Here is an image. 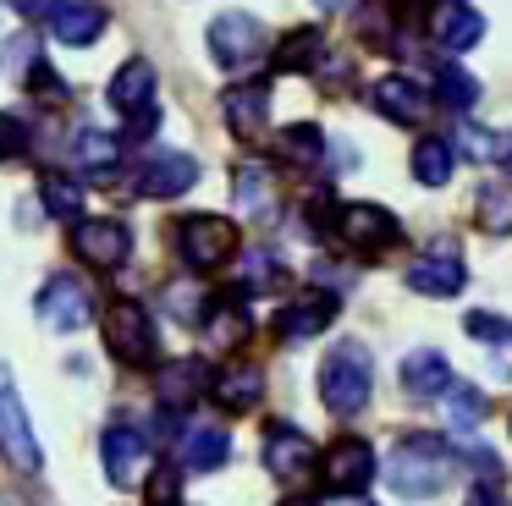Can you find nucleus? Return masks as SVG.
<instances>
[{
	"mask_svg": "<svg viewBox=\"0 0 512 506\" xmlns=\"http://www.w3.org/2000/svg\"><path fill=\"white\" fill-rule=\"evenodd\" d=\"M452 468H457V457L441 435H402L386 457L391 490L408 495V501H424V495L446 490V484H452Z\"/></svg>",
	"mask_w": 512,
	"mask_h": 506,
	"instance_id": "nucleus-1",
	"label": "nucleus"
},
{
	"mask_svg": "<svg viewBox=\"0 0 512 506\" xmlns=\"http://www.w3.org/2000/svg\"><path fill=\"white\" fill-rule=\"evenodd\" d=\"M369 391H375V358H369L364 341H336L331 358L320 363V402L336 418L364 413Z\"/></svg>",
	"mask_w": 512,
	"mask_h": 506,
	"instance_id": "nucleus-2",
	"label": "nucleus"
},
{
	"mask_svg": "<svg viewBox=\"0 0 512 506\" xmlns=\"http://www.w3.org/2000/svg\"><path fill=\"white\" fill-rule=\"evenodd\" d=\"M105 347L127 363V369H149L160 358V336H155V319H149L144 303L133 297H116L105 308Z\"/></svg>",
	"mask_w": 512,
	"mask_h": 506,
	"instance_id": "nucleus-3",
	"label": "nucleus"
},
{
	"mask_svg": "<svg viewBox=\"0 0 512 506\" xmlns=\"http://www.w3.org/2000/svg\"><path fill=\"white\" fill-rule=\"evenodd\" d=\"M177 253L188 270H221L237 259V226L226 215H188L177 226Z\"/></svg>",
	"mask_w": 512,
	"mask_h": 506,
	"instance_id": "nucleus-4",
	"label": "nucleus"
},
{
	"mask_svg": "<svg viewBox=\"0 0 512 506\" xmlns=\"http://www.w3.org/2000/svg\"><path fill=\"white\" fill-rule=\"evenodd\" d=\"M331 231H336V242H347V248H358V253H386L402 242L397 215L380 209V204H336Z\"/></svg>",
	"mask_w": 512,
	"mask_h": 506,
	"instance_id": "nucleus-5",
	"label": "nucleus"
},
{
	"mask_svg": "<svg viewBox=\"0 0 512 506\" xmlns=\"http://www.w3.org/2000/svg\"><path fill=\"white\" fill-rule=\"evenodd\" d=\"M0 457L12 462L17 473H39V440L28 429V413H23V396H17L12 374L0 369Z\"/></svg>",
	"mask_w": 512,
	"mask_h": 506,
	"instance_id": "nucleus-6",
	"label": "nucleus"
},
{
	"mask_svg": "<svg viewBox=\"0 0 512 506\" xmlns=\"http://www.w3.org/2000/svg\"><path fill=\"white\" fill-rule=\"evenodd\" d=\"M210 55L226 72H243V66H254L265 55V28L248 11H226V17L210 22Z\"/></svg>",
	"mask_w": 512,
	"mask_h": 506,
	"instance_id": "nucleus-7",
	"label": "nucleus"
},
{
	"mask_svg": "<svg viewBox=\"0 0 512 506\" xmlns=\"http://www.w3.org/2000/svg\"><path fill=\"white\" fill-rule=\"evenodd\" d=\"M34 314L45 319L50 330L72 336V330H83V325H89L94 297H89V286H83L78 275H50V281H45V292L34 297Z\"/></svg>",
	"mask_w": 512,
	"mask_h": 506,
	"instance_id": "nucleus-8",
	"label": "nucleus"
},
{
	"mask_svg": "<svg viewBox=\"0 0 512 506\" xmlns=\"http://www.w3.org/2000/svg\"><path fill=\"white\" fill-rule=\"evenodd\" d=\"M72 253L89 259L94 270H116V264H127V253H133V231H127L122 220H78V226H72Z\"/></svg>",
	"mask_w": 512,
	"mask_h": 506,
	"instance_id": "nucleus-9",
	"label": "nucleus"
},
{
	"mask_svg": "<svg viewBox=\"0 0 512 506\" xmlns=\"http://www.w3.org/2000/svg\"><path fill=\"white\" fill-rule=\"evenodd\" d=\"M100 457H105L111 484H116V490H127V484H138V479H144V468H149V440L138 435L133 424H111L100 435Z\"/></svg>",
	"mask_w": 512,
	"mask_h": 506,
	"instance_id": "nucleus-10",
	"label": "nucleus"
},
{
	"mask_svg": "<svg viewBox=\"0 0 512 506\" xmlns=\"http://www.w3.org/2000/svg\"><path fill=\"white\" fill-rule=\"evenodd\" d=\"M193 182H199V160L166 149V154H155V160H144V171L133 176V193L138 198H177V193H188Z\"/></svg>",
	"mask_w": 512,
	"mask_h": 506,
	"instance_id": "nucleus-11",
	"label": "nucleus"
},
{
	"mask_svg": "<svg viewBox=\"0 0 512 506\" xmlns=\"http://www.w3.org/2000/svg\"><path fill=\"white\" fill-rule=\"evenodd\" d=\"M325 484L331 490H364L369 479H375V446L369 440H358V435H342V440H331V451H325Z\"/></svg>",
	"mask_w": 512,
	"mask_h": 506,
	"instance_id": "nucleus-12",
	"label": "nucleus"
},
{
	"mask_svg": "<svg viewBox=\"0 0 512 506\" xmlns=\"http://www.w3.org/2000/svg\"><path fill=\"white\" fill-rule=\"evenodd\" d=\"M314 462H320V451H314V440L303 435V429H292V424L265 429V468L276 473V479H303Z\"/></svg>",
	"mask_w": 512,
	"mask_h": 506,
	"instance_id": "nucleus-13",
	"label": "nucleus"
},
{
	"mask_svg": "<svg viewBox=\"0 0 512 506\" xmlns=\"http://www.w3.org/2000/svg\"><path fill=\"white\" fill-rule=\"evenodd\" d=\"M463 281H468V270H463V259L452 253V242H441V248L424 253L419 264H408V286L419 297H457Z\"/></svg>",
	"mask_w": 512,
	"mask_h": 506,
	"instance_id": "nucleus-14",
	"label": "nucleus"
},
{
	"mask_svg": "<svg viewBox=\"0 0 512 506\" xmlns=\"http://www.w3.org/2000/svg\"><path fill=\"white\" fill-rule=\"evenodd\" d=\"M336 308L342 303H336L331 292H303V297H292V303L276 314V330L287 341H309V336H320V330L336 319Z\"/></svg>",
	"mask_w": 512,
	"mask_h": 506,
	"instance_id": "nucleus-15",
	"label": "nucleus"
},
{
	"mask_svg": "<svg viewBox=\"0 0 512 506\" xmlns=\"http://www.w3.org/2000/svg\"><path fill=\"white\" fill-rule=\"evenodd\" d=\"M221 116L237 138H259L265 132V116H270V88L265 83H237L221 94Z\"/></svg>",
	"mask_w": 512,
	"mask_h": 506,
	"instance_id": "nucleus-16",
	"label": "nucleus"
},
{
	"mask_svg": "<svg viewBox=\"0 0 512 506\" xmlns=\"http://www.w3.org/2000/svg\"><path fill=\"white\" fill-rule=\"evenodd\" d=\"M226 457H232V435H226L221 424H193V429H182L177 462H182L188 473H215Z\"/></svg>",
	"mask_w": 512,
	"mask_h": 506,
	"instance_id": "nucleus-17",
	"label": "nucleus"
},
{
	"mask_svg": "<svg viewBox=\"0 0 512 506\" xmlns=\"http://www.w3.org/2000/svg\"><path fill=\"white\" fill-rule=\"evenodd\" d=\"M430 33H435V44L441 50H474L479 39H485V17L479 11H468L463 0H446L441 11H435V22H430Z\"/></svg>",
	"mask_w": 512,
	"mask_h": 506,
	"instance_id": "nucleus-18",
	"label": "nucleus"
},
{
	"mask_svg": "<svg viewBox=\"0 0 512 506\" xmlns=\"http://www.w3.org/2000/svg\"><path fill=\"white\" fill-rule=\"evenodd\" d=\"M155 391H160V407H188L193 396L210 391V363H204V358H177V363H166Z\"/></svg>",
	"mask_w": 512,
	"mask_h": 506,
	"instance_id": "nucleus-19",
	"label": "nucleus"
},
{
	"mask_svg": "<svg viewBox=\"0 0 512 506\" xmlns=\"http://www.w3.org/2000/svg\"><path fill=\"white\" fill-rule=\"evenodd\" d=\"M50 33L61 44H94L105 33V6L100 0H61V11L50 17Z\"/></svg>",
	"mask_w": 512,
	"mask_h": 506,
	"instance_id": "nucleus-20",
	"label": "nucleus"
},
{
	"mask_svg": "<svg viewBox=\"0 0 512 506\" xmlns=\"http://www.w3.org/2000/svg\"><path fill=\"white\" fill-rule=\"evenodd\" d=\"M402 385H408L413 396H446V385H452V363L441 358L435 347H413L408 358H402Z\"/></svg>",
	"mask_w": 512,
	"mask_h": 506,
	"instance_id": "nucleus-21",
	"label": "nucleus"
},
{
	"mask_svg": "<svg viewBox=\"0 0 512 506\" xmlns=\"http://www.w3.org/2000/svg\"><path fill=\"white\" fill-rule=\"evenodd\" d=\"M369 99H375V110H380V116H391V121H419V116H424V94H419V83H413V77H402V72L375 77Z\"/></svg>",
	"mask_w": 512,
	"mask_h": 506,
	"instance_id": "nucleus-22",
	"label": "nucleus"
},
{
	"mask_svg": "<svg viewBox=\"0 0 512 506\" xmlns=\"http://www.w3.org/2000/svg\"><path fill=\"white\" fill-rule=\"evenodd\" d=\"M210 391L226 413H248V407H259V396H265V374H259L254 363H232V369H221V380H215Z\"/></svg>",
	"mask_w": 512,
	"mask_h": 506,
	"instance_id": "nucleus-23",
	"label": "nucleus"
},
{
	"mask_svg": "<svg viewBox=\"0 0 512 506\" xmlns=\"http://www.w3.org/2000/svg\"><path fill=\"white\" fill-rule=\"evenodd\" d=\"M72 160L83 165V171L94 176V182H111L116 176V160H122V138H111V132H78L72 138Z\"/></svg>",
	"mask_w": 512,
	"mask_h": 506,
	"instance_id": "nucleus-24",
	"label": "nucleus"
},
{
	"mask_svg": "<svg viewBox=\"0 0 512 506\" xmlns=\"http://www.w3.org/2000/svg\"><path fill=\"white\" fill-rule=\"evenodd\" d=\"M463 330L479 341V347H490V369L512 374V325H507V319H496V314H485V308H479V314L463 319Z\"/></svg>",
	"mask_w": 512,
	"mask_h": 506,
	"instance_id": "nucleus-25",
	"label": "nucleus"
},
{
	"mask_svg": "<svg viewBox=\"0 0 512 506\" xmlns=\"http://www.w3.org/2000/svg\"><path fill=\"white\" fill-rule=\"evenodd\" d=\"M155 99V66L149 61H127L122 72L111 77V105L116 110H144Z\"/></svg>",
	"mask_w": 512,
	"mask_h": 506,
	"instance_id": "nucleus-26",
	"label": "nucleus"
},
{
	"mask_svg": "<svg viewBox=\"0 0 512 506\" xmlns=\"http://www.w3.org/2000/svg\"><path fill=\"white\" fill-rule=\"evenodd\" d=\"M287 281L281 259L270 248H243V270H237V297H254V292H270V286Z\"/></svg>",
	"mask_w": 512,
	"mask_h": 506,
	"instance_id": "nucleus-27",
	"label": "nucleus"
},
{
	"mask_svg": "<svg viewBox=\"0 0 512 506\" xmlns=\"http://www.w3.org/2000/svg\"><path fill=\"white\" fill-rule=\"evenodd\" d=\"M474 220H479V231H490V237H507L512 231V182H485L479 187Z\"/></svg>",
	"mask_w": 512,
	"mask_h": 506,
	"instance_id": "nucleus-28",
	"label": "nucleus"
},
{
	"mask_svg": "<svg viewBox=\"0 0 512 506\" xmlns=\"http://www.w3.org/2000/svg\"><path fill=\"white\" fill-rule=\"evenodd\" d=\"M232 182H237V204H243L254 220H270V215H276V187H270V176L259 171L254 160H243V165H237V176H232Z\"/></svg>",
	"mask_w": 512,
	"mask_h": 506,
	"instance_id": "nucleus-29",
	"label": "nucleus"
},
{
	"mask_svg": "<svg viewBox=\"0 0 512 506\" xmlns=\"http://www.w3.org/2000/svg\"><path fill=\"white\" fill-rule=\"evenodd\" d=\"M325 55V33L320 28H292L287 39L276 44V72H309Z\"/></svg>",
	"mask_w": 512,
	"mask_h": 506,
	"instance_id": "nucleus-30",
	"label": "nucleus"
},
{
	"mask_svg": "<svg viewBox=\"0 0 512 506\" xmlns=\"http://www.w3.org/2000/svg\"><path fill=\"white\" fill-rule=\"evenodd\" d=\"M435 99H441L452 116H468V110H474V99H479V83L457 61H446V66H435Z\"/></svg>",
	"mask_w": 512,
	"mask_h": 506,
	"instance_id": "nucleus-31",
	"label": "nucleus"
},
{
	"mask_svg": "<svg viewBox=\"0 0 512 506\" xmlns=\"http://www.w3.org/2000/svg\"><path fill=\"white\" fill-rule=\"evenodd\" d=\"M452 143L446 138H419V149H413V176H419L424 187H446L452 182Z\"/></svg>",
	"mask_w": 512,
	"mask_h": 506,
	"instance_id": "nucleus-32",
	"label": "nucleus"
},
{
	"mask_svg": "<svg viewBox=\"0 0 512 506\" xmlns=\"http://www.w3.org/2000/svg\"><path fill=\"white\" fill-rule=\"evenodd\" d=\"M446 424H452V435H474L479 418H485V396L474 391V385H446Z\"/></svg>",
	"mask_w": 512,
	"mask_h": 506,
	"instance_id": "nucleus-33",
	"label": "nucleus"
},
{
	"mask_svg": "<svg viewBox=\"0 0 512 506\" xmlns=\"http://www.w3.org/2000/svg\"><path fill=\"white\" fill-rule=\"evenodd\" d=\"M281 160H292V165H320L325 160V132L314 127V121H298V127H287L281 132Z\"/></svg>",
	"mask_w": 512,
	"mask_h": 506,
	"instance_id": "nucleus-34",
	"label": "nucleus"
},
{
	"mask_svg": "<svg viewBox=\"0 0 512 506\" xmlns=\"http://www.w3.org/2000/svg\"><path fill=\"white\" fill-rule=\"evenodd\" d=\"M39 198H45V209L56 220H78V209H83V187L72 182V176H61V171L39 176Z\"/></svg>",
	"mask_w": 512,
	"mask_h": 506,
	"instance_id": "nucleus-35",
	"label": "nucleus"
},
{
	"mask_svg": "<svg viewBox=\"0 0 512 506\" xmlns=\"http://www.w3.org/2000/svg\"><path fill=\"white\" fill-rule=\"evenodd\" d=\"M166 308L182 319V325H204V319H210V292L193 286V281H171L166 286Z\"/></svg>",
	"mask_w": 512,
	"mask_h": 506,
	"instance_id": "nucleus-36",
	"label": "nucleus"
},
{
	"mask_svg": "<svg viewBox=\"0 0 512 506\" xmlns=\"http://www.w3.org/2000/svg\"><path fill=\"white\" fill-rule=\"evenodd\" d=\"M397 22H391V0H369L364 11H358V39L364 44H375V50H391L397 44Z\"/></svg>",
	"mask_w": 512,
	"mask_h": 506,
	"instance_id": "nucleus-37",
	"label": "nucleus"
},
{
	"mask_svg": "<svg viewBox=\"0 0 512 506\" xmlns=\"http://www.w3.org/2000/svg\"><path fill=\"white\" fill-rule=\"evenodd\" d=\"M204 325H210V336L221 341V347H237V341L248 336V314H243V297H232V303H221V308H210V319H204Z\"/></svg>",
	"mask_w": 512,
	"mask_h": 506,
	"instance_id": "nucleus-38",
	"label": "nucleus"
},
{
	"mask_svg": "<svg viewBox=\"0 0 512 506\" xmlns=\"http://www.w3.org/2000/svg\"><path fill=\"white\" fill-rule=\"evenodd\" d=\"M457 149H463L474 165L496 160V138H490V132L479 127V121H468V116H457Z\"/></svg>",
	"mask_w": 512,
	"mask_h": 506,
	"instance_id": "nucleus-39",
	"label": "nucleus"
},
{
	"mask_svg": "<svg viewBox=\"0 0 512 506\" xmlns=\"http://www.w3.org/2000/svg\"><path fill=\"white\" fill-rule=\"evenodd\" d=\"M149 506H182V468L177 462L149 473Z\"/></svg>",
	"mask_w": 512,
	"mask_h": 506,
	"instance_id": "nucleus-40",
	"label": "nucleus"
},
{
	"mask_svg": "<svg viewBox=\"0 0 512 506\" xmlns=\"http://www.w3.org/2000/svg\"><path fill=\"white\" fill-rule=\"evenodd\" d=\"M28 143H34L28 121L12 116V110H0V160H17V154H28Z\"/></svg>",
	"mask_w": 512,
	"mask_h": 506,
	"instance_id": "nucleus-41",
	"label": "nucleus"
},
{
	"mask_svg": "<svg viewBox=\"0 0 512 506\" xmlns=\"http://www.w3.org/2000/svg\"><path fill=\"white\" fill-rule=\"evenodd\" d=\"M28 72H34V77H28V88H34L39 99H50V105H61V99H67V83L56 77V66H50V61H34Z\"/></svg>",
	"mask_w": 512,
	"mask_h": 506,
	"instance_id": "nucleus-42",
	"label": "nucleus"
},
{
	"mask_svg": "<svg viewBox=\"0 0 512 506\" xmlns=\"http://www.w3.org/2000/svg\"><path fill=\"white\" fill-rule=\"evenodd\" d=\"M12 11H17V17H28V22H45V17H56V11H61V0H12Z\"/></svg>",
	"mask_w": 512,
	"mask_h": 506,
	"instance_id": "nucleus-43",
	"label": "nucleus"
},
{
	"mask_svg": "<svg viewBox=\"0 0 512 506\" xmlns=\"http://www.w3.org/2000/svg\"><path fill=\"white\" fill-rule=\"evenodd\" d=\"M463 506H507V495H501V490H496V484H479V490H474V495H468V501H463Z\"/></svg>",
	"mask_w": 512,
	"mask_h": 506,
	"instance_id": "nucleus-44",
	"label": "nucleus"
},
{
	"mask_svg": "<svg viewBox=\"0 0 512 506\" xmlns=\"http://www.w3.org/2000/svg\"><path fill=\"white\" fill-rule=\"evenodd\" d=\"M320 506H369V501L353 490H331V495H320Z\"/></svg>",
	"mask_w": 512,
	"mask_h": 506,
	"instance_id": "nucleus-45",
	"label": "nucleus"
},
{
	"mask_svg": "<svg viewBox=\"0 0 512 506\" xmlns=\"http://www.w3.org/2000/svg\"><path fill=\"white\" fill-rule=\"evenodd\" d=\"M496 165H501V171H512V132H501V138H496Z\"/></svg>",
	"mask_w": 512,
	"mask_h": 506,
	"instance_id": "nucleus-46",
	"label": "nucleus"
},
{
	"mask_svg": "<svg viewBox=\"0 0 512 506\" xmlns=\"http://www.w3.org/2000/svg\"><path fill=\"white\" fill-rule=\"evenodd\" d=\"M314 6H320V11H342L347 0H314Z\"/></svg>",
	"mask_w": 512,
	"mask_h": 506,
	"instance_id": "nucleus-47",
	"label": "nucleus"
},
{
	"mask_svg": "<svg viewBox=\"0 0 512 506\" xmlns=\"http://www.w3.org/2000/svg\"><path fill=\"white\" fill-rule=\"evenodd\" d=\"M281 506H303V501H281Z\"/></svg>",
	"mask_w": 512,
	"mask_h": 506,
	"instance_id": "nucleus-48",
	"label": "nucleus"
},
{
	"mask_svg": "<svg viewBox=\"0 0 512 506\" xmlns=\"http://www.w3.org/2000/svg\"><path fill=\"white\" fill-rule=\"evenodd\" d=\"M0 506H17V501H0Z\"/></svg>",
	"mask_w": 512,
	"mask_h": 506,
	"instance_id": "nucleus-49",
	"label": "nucleus"
}]
</instances>
